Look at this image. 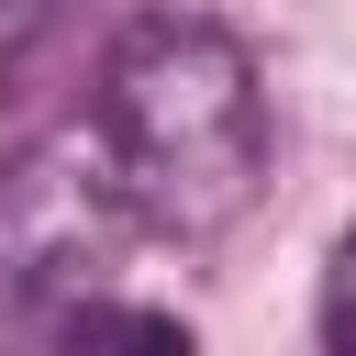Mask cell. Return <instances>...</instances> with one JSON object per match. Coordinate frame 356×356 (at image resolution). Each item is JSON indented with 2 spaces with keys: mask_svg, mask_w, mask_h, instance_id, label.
<instances>
[{
  "mask_svg": "<svg viewBox=\"0 0 356 356\" xmlns=\"http://www.w3.org/2000/svg\"><path fill=\"white\" fill-rule=\"evenodd\" d=\"M100 134L122 156V189H134L145 234H222L267 189V100H256V67L200 11H156V22H134L111 44Z\"/></svg>",
  "mask_w": 356,
  "mask_h": 356,
  "instance_id": "1",
  "label": "cell"
},
{
  "mask_svg": "<svg viewBox=\"0 0 356 356\" xmlns=\"http://www.w3.org/2000/svg\"><path fill=\"white\" fill-rule=\"evenodd\" d=\"M145 211L100 122H56L0 167V300L22 312H100L111 267L134 256Z\"/></svg>",
  "mask_w": 356,
  "mask_h": 356,
  "instance_id": "2",
  "label": "cell"
},
{
  "mask_svg": "<svg viewBox=\"0 0 356 356\" xmlns=\"http://www.w3.org/2000/svg\"><path fill=\"white\" fill-rule=\"evenodd\" d=\"M78 356H200V334L178 312H134V300H100L78 312Z\"/></svg>",
  "mask_w": 356,
  "mask_h": 356,
  "instance_id": "3",
  "label": "cell"
},
{
  "mask_svg": "<svg viewBox=\"0 0 356 356\" xmlns=\"http://www.w3.org/2000/svg\"><path fill=\"white\" fill-rule=\"evenodd\" d=\"M323 356H356V234L334 245V323H323Z\"/></svg>",
  "mask_w": 356,
  "mask_h": 356,
  "instance_id": "4",
  "label": "cell"
},
{
  "mask_svg": "<svg viewBox=\"0 0 356 356\" xmlns=\"http://www.w3.org/2000/svg\"><path fill=\"white\" fill-rule=\"evenodd\" d=\"M44 11H56V0H0V44H22V33H44Z\"/></svg>",
  "mask_w": 356,
  "mask_h": 356,
  "instance_id": "5",
  "label": "cell"
}]
</instances>
